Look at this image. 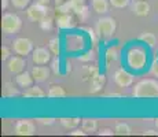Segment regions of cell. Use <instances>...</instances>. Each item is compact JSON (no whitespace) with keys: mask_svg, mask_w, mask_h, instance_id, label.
I'll return each instance as SVG.
<instances>
[{"mask_svg":"<svg viewBox=\"0 0 158 137\" xmlns=\"http://www.w3.org/2000/svg\"><path fill=\"white\" fill-rule=\"evenodd\" d=\"M132 96L136 99H147V97L158 99V81L153 78L139 81L133 88Z\"/></svg>","mask_w":158,"mask_h":137,"instance_id":"6da1fadb","label":"cell"},{"mask_svg":"<svg viewBox=\"0 0 158 137\" xmlns=\"http://www.w3.org/2000/svg\"><path fill=\"white\" fill-rule=\"evenodd\" d=\"M127 63L132 70H143L147 65V54L143 48L140 47H132L127 52Z\"/></svg>","mask_w":158,"mask_h":137,"instance_id":"7a4b0ae2","label":"cell"},{"mask_svg":"<svg viewBox=\"0 0 158 137\" xmlns=\"http://www.w3.org/2000/svg\"><path fill=\"white\" fill-rule=\"evenodd\" d=\"M21 27H22V21L17 14L6 13L2 17V30L4 34H15L21 30Z\"/></svg>","mask_w":158,"mask_h":137,"instance_id":"3957f363","label":"cell"},{"mask_svg":"<svg viewBox=\"0 0 158 137\" xmlns=\"http://www.w3.org/2000/svg\"><path fill=\"white\" fill-rule=\"evenodd\" d=\"M115 29H117V22L114 18L111 17H105L98 19L95 25V32L98 34V37L101 38H109L114 34Z\"/></svg>","mask_w":158,"mask_h":137,"instance_id":"277c9868","label":"cell"},{"mask_svg":"<svg viewBox=\"0 0 158 137\" xmlns=\"http://www.w3.org/2000/svg\"><path fill=\"white\" fill-rule=\"evenodd\" d=\"M47 6L43 4V3H35V4H30L26 10V15L30 21L33 22H40L44 17H47Z\"/></svg>","mask_w":158,"mask_h":137,"instance_id":"5b68a950","label":"cell"},{"mask_svg":"<svg viewBox=\"0 0 158 137\" xmlns=\"http://www.w3.org/2000/svg\"><path fill=\"white\" fill-rule=\"evenodd\" d=\"M13 50L17 55L26 58L29 54L33 52V42L26 37H18L13 42Z\"/></svg>","mask_w":158,"mask_h":137,"instance_id":"8992f818","label":"cell"},{"mask_svg":"<svg viewBox=\"0 0 158 137\" xmlns=\"http://www.w3.org/2000/svg\"><path fill=\"white\" fill-rule=\"evenodd\" d=\"M14 133L17 136H33L36 133V125L29 119H21L15 123Z\"/></svg>","mask_w":158,"mask_h":137,"instance_id":"52a82bcc","label":"cell"},{"mask_svg":"<svg viewBox=\"0 0 158 137\" xmlns=\"http://www.w3.org/2000/svg\"><path fill=\"white\" fill-rule=\"evenodd\" d=\"M113 78H114V82L120 88H128L133 84V75L124 69H118L117 71L114 73Z\"/></svg>","mask_w":158,"mask_h":137,"instance_id":"ba28073f","label":"cell"},{"mask_svg":"<svg viewBox=\"0 0 158 137\" xmlns=\"http://www.w3.org/2000/svg\"><path fill=\"white\" fill-rule=\"evenodd\" d=\"M25 56H21V55H17V56H11L10 59L7 60V69L10 73L13 74H19L25 70L26 66V60L23 59Z\"/></svg>","mask_w":158,"mask_h":137,"instance_id":"9c48e42d","label":"cell"},{"mask_svg":"<svg viewBox=\"0 0 158 137\" xmlns=\"http://www.w3.org/2000/svg\"><path fill=\"white\" fill-rule=\"evenodd\" d=\"M50 52L51 51H47L45 48H41V47L33 50V52H32L33 63H35V65H41V66L47 65V63L51 60V54Z\"/></svg>","mask_w":158,"mask_h":137,"instance_id":"30bf717a","label":"cell"},{"mask_svg":"<svg viewBox=\"0 0 158 137\" xmlns=\"http://www.w3.org/2000/svg\"><path fill=\"white\" fill-rule=\"evenodd\" d=\"M30 73H32V75H33V78H35L36 82H44L50 78V70L47 67H44V66H41V65H36Z\"/></svg>","mask_w":158,"mask_h":137,"instance_id":"8fae6325","label":"cell"},{"mask_svg":"<svg viewBox=\"0 0 158 137\" xmlns=\"http://www.w3.org/2000/svg\"><path fill=\"white\" fill-rule=\"evenodd\" d=\"M69 2H70L73 13L77 15V17H80L81 19H84L88 13V7H87L85 2L84 0H69Z\"/></svg>","mask_w":158,"mask_h":137,"instance_id":"7c38bea8","label":"cell"},{"mask_svg":"<svg viewBox=\"0 0 158 137\" xmlns=\"http://www.w3.org/2000/svg\"><path fill=\"white\" fill-rule=\"evenodd\" d=\"M56 25L59 29H72L74 27V19H73L72 14H56Z\"/></svg>","mask_w":158,"mask_h":137,"instance_id":"4fadbf2b","label":"cell"},{"mask_svg":"<svg viewBox=\"0 0 158 137\" xmlns=\"http://www.w3.org/2000/svg\"><path fill=\"white\" fill-rule=\"evenodd\" d=\"M132 11L138 17H147L150 14V4L147 2H144V0H138V2L133 3Z\"/></svg>","mask_w":158,"mask_h":137,"instance_id":"5bb4252c","label":"cell"},{"mask_svg":"<svg viewBox=\"0 0 158 137\" xmlns=\"http://www.w3.org/2000/svg\"><path fill=\"white\" fill-rule=\"evenodd\" d=\"M17 84L19 88H29L33 85V81H35V78H33L32 73H28V71H22L19 73V74H17Z\"/></svg>","mask_w":158,"mask_h":137,"instance_id":"9a60e30c","label":"cell"},{"mask_svg":"<svg viewBox=\"0 0 158 137\" xmlns=\"http://www.w3.org/2000/svg\"><path fill=\"white\" fill-rule=\"evenodd\" d=\"M106 78L103 74H96L92 80H89V93H98L105 87Z\"/></svg>","mask_w":158,"mask_h":137,"instance_id":"2e32d148","label":"cell"},{"mask_svg":"<svg viewBox=\"0 0 158 137\" xmlns=\"http://www.w3.org/2000/svg\"><path fill=\"white\" fill-rule=\"evenodd\" d=\"M45 96L44 91L41 89L40 87H36V85H32L26 89V92L23 93V97L25 99H43Z\"/></svg>","mask_w":158,"mask_h":137,"instance_id":"e0dca14e","label":"cell"},{"mask_svg":"<svg viewBox=\"0 0 158 137\" xmlns=\"http://www.w3.org/2000/svg\"><path fill=\"white\" fill-rule=\"evenodd\" d=\"M110 3L107 0H92V8L98 14H106L109 11Z\"/></svg>","mask_w":158,"mask_h":137,"instance_id":"ac0fdd59","label":"cell"},{"mask_svg":"<svg viewBox=\"0 0 158 137\" xmlns=\"http://www.w3.org/2000/svg\"><path fill=\"white\" fill-rule=\"evenodd\" d=\"M47 96L50 99H60V97H65L66 96V91L63 89L60 85H52L48 91Z\"/></svg>","mask_w":158,"mask_h":137,"instance_id":"d6986e66","label":"cell"},{"mask_svg":"<svg viewBox=\"0 0 158 137\" xmlns=\"http://www.w3.org/2000/svg\"><path fill=\"white\" fill-rule=\"evenodd\" d=\"M81 121L83 119H80V118H60L59 122L66 129H76L80 125Z\"/></svg>","mask_w":158,"mask_h":137,"instance_id":"ffe728a7","label":"cell"},{"mask_svg":"<svg viewBox=\"0 0 158 137\" xmlns=\"http://www.w3.org/2000/svg\"><path fill=\"white\" fill-rule=\"evenodd\" d=\"M139 41L147 44L148 47H154V45H156V42H157V37L153 34V33H150V32H143L140 36H139Z\"/></svg>","mask_w":158,"mask_h":137,"instance_id":"44dd1931","label":"cell"},{"mask_svg":"<svg viewBox=\"0 0 158 137\" xmlns=\"http://www.w3.org/2000/svg\"><path fill=\"white\" fill-rule=\"evenodd\" d=\"M81 127H83L87 133H94V132H96V129H98V122H96L95 119L87 118V119L81 121Z\"/></svg>","mask_w":158,"mask_h":137,"instance_id":"7402d4cb","label":"cell"},{"mask_svg":"<svg viewBox=\"0 0 158 137\" xmlns=\"http://www.w3.org/2000/svg\"><path fill=\"white\" fill-rule=\"evenodd\" d=\"M114 135H117V136H128V135H131L129 125L124 123V122L117 123L115 125V127H114Z\"/></svg>","mask_w":158,"mask_h":137,"instance_id":"603a6c76","label":"cell"},{"mask_svg":"<svg viewBox=\"0 0 158 137\" xmlns=\"http://www.w3.org/2000/svg\"><path fill=\"white\" fill-rule=\"evenodd\" d=\"M118 55H120V52H118V48L117 47L107 48V51H106V54H105L107 65H109V63H111V62H115V60L118 59Z\"/></svg>","mask_w":158,"mask_h":137,"instance_id":"cb8c5ba5","label":"cell"},{"mask_svg":"<svg viewBox=\"0 0 158 137\" xmlns=\"http://www.w3.org/2000/svg\"><path fill=\"white\" fill-rule=\"evenodd\" d=\"M17 95H18V89L11 84V82H6V84L3 85V96L13 97V96H17Z\"/></svg>","mask_w":158,"mask_h":137,"instance_id":"d4e9b609","label":"cell"},{"mask_svg":"<svg viewBox=\"0 0 158 137\" xmlns=\"http://www.w3.org/2000/svg\"><path fill=\"white\" fill-rule=\"evenodd\" d=\"M48 48H50V51L55 55V56H59V54H60V40L58 37L51 38L50 42H48Z\"/></svg>","mask_w":158,"mask_h":137,"instance_id":"484cf974","label":"cell"},{"mask_svg":"<svg viewBox=\"0 0 158 137\" xmlns=\"http://www.w3.org/2000/svg\"><path fill=\"white\" fill-rule=\"evenodd\" d=\"M96 74H99V70L95 66H85L84 67V80H87V78L92 80Z\"/></svg>","mask_w":158,"mask_h":137,"instance_id":"4316f807","label":"cell"},{"mask_svg":"<svg viewBox=\"0 0 158 137\" xmlns=\"http://www.w3.org/2000/svg\"><path fill=\"white\" fill-rule=\"evenodd\" d=\"M55 11H56V14H68V13H70L72 11V6H70V2H65L63 4H60V6H56L55 7Z\"/></svg>","mask_w":158,"mask_h":137,"instance_id":"83f0119b","label":"cell"},{"mask_svg":"<svg viewBox=\"0 0 158 137\" xmlns=\"http://www.w3.org/2000/svg\"><path fill=\"white\" fill-rule=\"evenodd\" d=\"M39 23H40V27L43 30H51L52 29V18L48 17V15L47 17H44Z\"/></svg>","mask_w":158,"mask_h":137,"instance_id":"f1b7e54d","label":"cell"},{"mask_svg":"<svg viewBox=\"0 0 158 137\" xmlns=\"http://www.w3.org/2000/svg\"><path fill=\"white\" fill-rule=\"evenodd\" d=\"M30 0H11V4L14 6L15 8H19V10H23L29 6Z\"/></svg>","mask_w":158,"mask_h":137,"instance_id":"f546056e","label":"cell"},{"mask_svg":"<svg viewBox=\"0 0 158 137\" xmlns=\"http://www.w3.org/2000/svg\"><path fill=\"white\" fill-rule=\"evenodd\" d=\"M94 59H95V52H94V51H88V52L78 56L80 62H91V60H94Z\"/></svg>","mask_w":158,"mask_h":137,"instance_id":"4dcf8cb0","label":"cell"},{"mask_svg":"<svg viewBox=\"0 0 158 137\" xmlns=\"http://www.w3.org/2000/svg\"><path fill=\"white\" fill-rule=\"evenodd\" d=\"M60 60H59V56H56L55 59L51 62V69H52V71L55 73L56 75H60Z\"/></svg>","mask_w":158,"mask_h":137,"instance_id":"1f68e13d","label":"cell"},{"mask_svg":"<svg viewBox=\"0 0 158 137\" xmlns=\"http://www.w3.org/2000/svg\"><path fill=\"white\" fill-rule=\"evenodd\" d=\"M131 0H110V4L115 8H125Z\"/></svg>","mask_w":158,"mask_h":137,"instance_id":"d6a6232c","label":"cell"},{"mask_svg":"<svg viewBox=\"0 0 158 137\" xmlns=\"http://www.w3.org/2000/svg\"><path fill=\"white\" fill-rule=\"evenodd\" d=\"M11 58V51L8 47H6V45H3L2 47V59L3 60H8Z\"/></svg>","mask_w":158,"mask_h":137,"instance_id":"836d02e7","label":"cell"},{"mask_svg":"<svg viewBox=\"0 0 158 137\" xmlns=\"http://www.w3.org/2000/svg\"><path fill=\"white\" fill-rule=\"evenodd\" d=\"M150 73L154 75V77H157V78H158V59H157V58H154L153 63H151Z\"/></svg>","mask_w":158,"mask_h":137,"instance_id":"e575fe53","label":"cell"},{"mask_svg":"<svg viewBox=\"0 0 158 137\" xmlns=\"http://www.w3.org/2000/svg\"><path fill=\"white\" fill-rule=\"evenodd\" d=\"M36 121H37L40 125H44V126H45V125H47V126H48V125H52L54 122H55V119H54V118H37Z\"/></svg>","mask_w":158,"mask_h":137,"instance_id":"d590c367","label":"cell"},{"mask_svg":"<svg viewBox=\"0 0 158 137\" xmlns=\"http://www.w3.org/2000/svg\"><path fill=\"white\" fill-rule=\"evenodd\" d=\"M84 30H85L88 34H89V37L92 38V42H94V44H96V34H95V32H94L92 29H89V27H84Z\"/></svg>","mask_w":158,"mask_h":137,"instance_id":"8d00e7d4","label":"cell"},{"mask_svg":"<svg viewBox=\"0 0 158 137\" xmlns=\"http://www.w3.org/2000/svg\"><path fill=\"white\" fill-rule=\"evenodd\" d=\"M113 130L109 129V127H103V129H101V132H99V135L101 136H113Z\"/></svg>","mask_w":158,"mask_h":137,"instance_id":"74e56055","label":"cell"},{"mask_svg":"<svg viewBox=\"0 0 158 137\" xmlns=\"http://www.w3.org/2000/svg\"><path fill=\"white\" fill-rule=\"evenodd\" d=\"M85 135H87V132L83 127H81V129H74L72 132V136H85Z\"/></svg>","mask_w":158,"mask_h":137,"instance_id":"f35d334b","label":"cell"},{"mask_svg":"<svg viewBox=\"0 0 158 137\" xmlns=\"http://www.w3.org/2000/svg\"><path fill=\"white\" fill-rule=\"evenodd\" d=\"M143 135H146V136H158V132H156V130L148 129V130H146Z\"/></svg>","mask_w":158,"mask_h":137,"instance_id":"ab89813d","label":"cell"},{"mask_svg":"<svg viewBox=\"0 0 158 137\" xmlns=\"http://www.w3.org/2000/svg\"><path fill=\"white\" fill-rule=\"evenodd\" d=\"M7 7H8V0H2V8L6 10Z\"/></svg>","mask_w":158,"mask_h":137,"instance_id":"60d3db41","label":"cell"},{"mask_svg":"<svg viewBox=\"0 0 158 137\" xmlns=\"http://www.w3.org/2000/svg\"><path fill=\"white\" fill-rule=\"evenodd\" d=\"M54 2H55V7H56V6L63 4V3H65V2H68V0H54Z\"/></svg>","mask_w":158,"mask_h":137,"instance_id":"b9f144b4","label":"cell"},{"mask_svg":"<svg viewBox=\"0 0 158 137\" xmlns=\"http://www.w3.org/2000/svg\"><path fill=\"white\" fill-rule=\"evenodd\" d=\"M107 97H121L120 93H109Z\"/></svg>","mask_w":158,"mask_h":137,"instance_id":"7bdbcfd3","label":"cell"},{"mask_svg":"<svg viewBox=\"0 0 158 137\" xmlns=\"http://www.w3.org/2000/svg\"><path fill=\"white\" fill-rule=\"evenodd\" d=\"M51 0H40V3H43V4H45V6H48V3H50Z\"/></svg>","mask_w":158,"mask_h":137,"instance_id":"ee69618b","label":"cell"},{"mask_svg":"<svg viewBox=\"0 0 158 137\" xmlns=\"http://www.w3.org/2000/svg\"><path fill=\"white\" fill-rule=\"evenodd\" d=\"M154 123H156V127H157V129H158V118H157V119H156V121H154Z\"/></svg>","mask_w":158,"mask_h":137,"instance_id":"f6af8a7d","label":"cell"}]
</instances>
